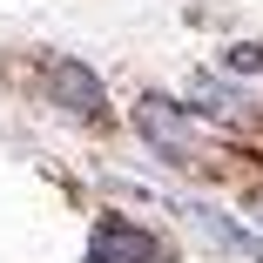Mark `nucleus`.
Segmentation results:
<instances>
[{
    "instance_id": "1",
    "label": "nucleus",
    "mask_w": 263,
    "mask_h": 263,
    "mask_svg": "<svg viewBox=\"0 0 263 263\" xmlns=\"http://www.w3.org/2000/svg\"><path fill=\"white\" fill-rule=\"evenodd\" d=\"M95 263H169V243L162 236H148L142 223H128V216H108L95 230V250H88Z\"/></svg>"
},
{
    "instance_id": "2",
    "label": "nucleus",
    "mask_w": 263,
    "mask_h": 263,
    "mask_svg": "<svg viewBox=\"0 0 263 263\" xmlns=\"http://www.w3.org/2000/svg\"><path fill=\"white\" fill-rule=\"evenodd\" d=\"M47 88H54L61 101H68V108L81 115V122H101V115H108V88H101L81 61H54V74H47Z\"/></svg>"
}]
</instances>
